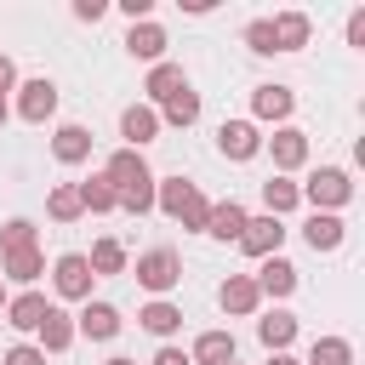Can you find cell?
Wrapping results in <instances>:
<instances>
[{"mask_svg":"<svg viewBox=\"0 0 365 365\" xmlns=\"http://www.w3.org/2000/svg\"><path fill=\"white\" fill-rule=\"evenodd\" d=\"M103 182L114 188V200H120L131 217L154 211V177H148V165H143V154H137V148H120V154H108V171H103Z\"/></svg>","mask_w":365,"mask_h":365,"instance_id":"6da1fadb","label":"cell"},{"mask_svg":"<svg viewBox=\"0 0 365 365\" xmlns=\"http://www.w3.org/2000/svg\"><path fill=\"white\" fill-rule=\"evenodd\" d=\"M160 211L165 217H177L182 228H205V211H211V200L194 188V182H182V177H171V182H160Z\"/></svg>","mask_w":365,"mask_h":365,"instance_id":"7a4b0ae2","label":"cell"},{"mask_svg":"<svg viewBox=\"0 0 365 365\" xmlns=\"http://www.w3.org/2000/svg\"><path fill=\"white\" fill-rule=\"evenodd\" d=\"M302 200H314V205H348V194H354V182H348V171H336V165H325V171H314L302 188H297Z\"/></svg>","mask_w":365,"mask_h":365,"instance_id":"3957f363","label":"cell"},{"mask_svg":"<svg viewBox=\"0 0 365 365\" xmlns=\"http://www.w3.org/2000/svg\"><path fill=\"white\" fill-rule=\"evenodd\" d=\"M137 279H143L148 291H171V285L182 279V257L165 251V245H160V251H143V257H137Z\"/></svg>","mask_w":365,"mask_h":365,"instance_id":"277c9868","label":"cell"},{"mask_svg":"<svg viewBox=\"0 0 365 365\" xmlns=\"http://www.w3.org/2000/svg\"><path fill=\"white\" fill-rule=\"evenodd\" d=\"M57 297H68V302H91V262L80 257V251H68V257H57Z\"/></svg>","mask_w":365,"mask_h":365,"instance_id":"5b68a950","label":"cell"},{"mask_svg":"<svg viewBox=\"0 0 365 365\" xmlns=\"http://www.w3.org/2000/svg\"><path fill=\"white\" fill-rule=\"evenodd\" d=\"M279 240H285L279 217H245V234H240V245H245L251 257H279Z\"/></svg>","mask_w":365,"mask_h":365,"instance_id":"8992f818","label":"cell"},{"mask_svg":"<svg viewBox=\"0 0 365 365\" xmlns=\"http://www.w3.org/2000/svg\"><path fill=\"white\" fill-rule=\"evenodd\" d=\"M217 148H222L228 160H251V154L262 148V137H257V125H251V120H222V131H217Z\"/></svg>","mask_w":365,"mask_h":365,"instance_id":"52a82bcc","label":"cell"},{"mask_svg":"<svg viewBox=\"0 0 365 365\" xmlns=\"http://www.w3.org/2000/svg\"><path fill=\"white\" fill-rule=\"evenodd\" d=\"M51 108H57V86H51V80H29L23 97H17V114H23L29 125H40V120H51Z\"/></svg>","mask_w":365,"mask_h":365,"instance_id":"ba28073f","label":"cell"},{"mask_svg":"<svg viewBox=\"0 0 365 365\" xmlns=\"http://www.w3.org/2000/svg\"><path fill=\"white\" fill-rule=\"evenodd\" d=\"M205 234H211V240H240V234H245V205H240V200L211 205V211H205Z\"/></svg>","mask_w":365,"mask_h":365,"instance_id":"9c48e42d","label":"cell"},{"mask_svg":"<svg viewBox=\"0 0 365 365\" xmlns=\"http://www.w3.org/2000/svg\"><path fill=\"white\" fill-rule=\"evenodd\" d=\"M268 148H274V165H279V171H297V165L308 160V137H302L297 125L274 131V143H268Z\"/></svg>","mask_w":365,"mask_h":365,"instance_id":"30bf717a","label":"cell"},{"mask_svg":"<svg viewBox=\"0 0 365 365\" xmlns=\"http://www.w3.org/2000/svg\"><path fill=\"white\" fill-rule=\"evenodd\" d=\"M257 291H268V297H291V291H297V268H291L285 257H262Z\"/></svg>","mask_w":365,"mask_h":365,"instance_id":"8fae6325","label":"cell"},{"mask_svg":"<svg viewBox=\"0 0 365 365\" xmlns=\"http://www.w3.org/2000/svg\"><path fill=\"white\" fill-rule=\"evenodd\" d=\"M217 302H222L228 314H251V308L262 302V291H257V279H245V274H228V285L217 291Z\"/></svg>","mask_w":365,"mask_h":365,"instance_id":"7c38bea8","label":"cell"},{"mask_svg":"<svg viewBox=\"0 0 365 365\" xmlns=\"http://www.w3.org/2000/svg\"><path fill=\"white\" fill-rule=\"evenodd\" d=\"M34 331H40V354H63V348L74 342V325H68L63 308H46V319H40Z\"/></svg>","mask_w":365,"mask_h":365,"instance_id":"4fadbf2b","label":"cell"},{"mask_svg":"<svg viewBox=\"0 0 365 365\" xmlns=\"http://www.w3.org/2000/svg\"><path fill=\"white\" fill-rule=\"evenodd\" d=\"M120 131L131 137V148H143V143H154V131H160V114H154V108H143V103H131V108L120 114Z\"/></svg>","mask_w":365,"mask_h":365,"instance_id":"5bb4252c","label":"cell"},{"mask_svg":"<svg viewBox=\"0 0 365 365\" xmlns=\"http://www.w3.org/2000/svg\"><path fill=\"white\" fill-rule=\"evenodd\" d=\"M302 240H308L314 251H336V245H342V217L314 211V217H308V228H302Z\"/></svg>","mask_w":365,"mask_h":365,"instance_id":"9a60e30c","label":"cell"},{"mask_svg":"<svg viewBox=\"0 0 365 365\" xmlns=\"http://www.w3.org/2000/svg\"><path fill=\"white\" fill-rule=\"evenodd\" d=\"M80 331H86L91 342H108V336L120 331V314H114L108 302H86V308H80Z\"/></svg>","mask_w":365,"mask_h":365,"instance_id":"2e32d148","label":"cell"},{"mask_svg":"<svg viewBox=\"0 0 365 365\" xmlns=\"http://www.w3.org/2000/svg\"><path fill=\"white\" fill-rule=\"evenodd\" d=\"M188 359H194V365H234V336H228V331H205Z\"/></svg>","mask_w":365,"mask_h":365,"instance_id":"e0dca14e","label":"cell"},{"mask_svg":"<svg viewBox=\"0 0 365 365\" xmlns=\"http://www.w3.org/2000/svg\"><path fill=\"white\" fill-rule=\"evenodd\" d=\"M268 29H274V46H279V51H297V46H308V17H302V11H279Z\"/></svg>","mask_w":365,"mask_h":365,"instance_id":"ac0fdd59","label":"cell"},{"mask_svg":"<svg viewBox=\"0 0 365 365\" xmlns=\"http://www.w3.org/2000/svg\"><path fill=\"white\" fill-rule=\"evenodd\" d=\"M51 154H57L63 165H80V160L91 154V137H86V125H63V131L51 137Z\"/></svg>","mask_w":365,"mask_h":365,"instance_id":"d6986e66","label":"cell"},{"mask_svg":"<svg viewBox=\"0 0 365 365\" xmlns=\"http://www.w3.org/2000/svg\"><path fill=\"white\" fill-rule=\"evenodd\" d=\"M46 308H51V302H46V297H40V291H23V297H17V302H6V319H11V325H17V331H34V325H40V319H46Z\"/></svg>","mask_w":365,"mask_h":365,"instance_id":"ffe728a7","label":"cell"},{"mask_svg":"<svg viewBox=\"0 0 365 365\" xmlns=\"http://www.w3.org/2000/svg\"><path fill=\"white\" fill-rule=\"evenodd\" d=\"M125 51L154 63V57L165 51V29H154V23H131V34H125Z\"/></svg>","mask_w":365,"mask_h":365,"instance_id":"44dd1931","label":"cell"},{"mask_svg":"<svg viewBox=\"0 0 365 365\" xmlns=\"http://www.w3.org/2000/svg\"><path fill=\"white\" fill-rule=\"evenodd\" d=\"M177 91H188L182 68H177V63H154V74H148V97H154V103H171Z\"/></svg>","mask_w":365,"mask_h":365,"instance_id":"7402d4cb","label":"cell"},{"mask_svg":"<svg viewBox=\"0 0 365 365\" xmlns=\"http://www.w3.org/2000/svg\"><path fill=\"white\" fill-rule=\"evenodd\" d=\"M291 103H297V97H291V86H257V97H251V108H257L262 120H285V114H291Z\"/></svg>","mask_w":365,"mask_h":365,"instance_id":"603a6c76","label":"cell"},{"mask_svg":"<svg viewBox=\"0 0 365 365\" xmlns=\"http://www.w3.org/2000/svg\"><path fill=\"white\" fill-rule=\"evenodd\" d=\"M257 336H262V342H268V348H274V354H285V342H291V336H297V319H291V314H285V308H274V314H268V319H257Z\"/></svg>","mask_w":365,"mask_h":365,"instance_id":"cb8c5ba5","label":"cell"},{"mask_svg":"<svg viewBox=\"0 0 365 365\" xmlns=\"http://www.w3.org/2000/svg\"><path fill=\"white\" fill-rule=\"evenodd\" d=\"M297 200H302L297 182H285V177H268V182H262V205H268V217H285Z\"/></svg>","mask_w":365,"mask_h":365,"instance_id":"d4e9b609","label":"cell"},{"mask_svg":"<svg viewBox=\"0 0 365 365\" xmlns=\"http://www.w3.org/2000/svg\"><path fill=\"white\" fill-rule=\"evenodd\" d=\"M137 319H143V331H154V336H171V331L182 325V314H177L171 302H148V308H143Z\"/></svg>","mask_w":365,"mask_h":365,"instance_id":"484cf974","label":"cell"},{"mask_svg":"<svg viewBox=\"0 0 365 365\" xmlns=\"http://www.w3.org/2000/svg\"><path fill=\"white\" fill-rule=\"evenodd\" d=\"M308 365H354V348H348L342 336H319V342L308 348Z\"/></svg>","mask_w":365,"mask_h":365,"instance_id":"4316f807","label":"cell"},{"mask_svg":"<svg viewBox=\"0 0 365 365\" xmlns=\"http://www.w3.org/2000/svg\"><path fill=\"white\" fill-rule=\"evenodd\" d=\"M74 194H80V211H114V205H120V200H114V188H108L103 177H91V182H80Z\"/></svg>","mask_w":365,"mask_h":365,"instance_id":"83f0119b","label":"cell"},{"mask_svg":"<svg viewBox=\"0 0 365 365\" xmlns=\"http://www.w3.org/2000/svg\"><path fill=\"white\" fill-rule=\"evenodd\" d=\"M86 262H91V279H97V274H120V268H125V251H120L114 240H97Z\"/></svg>","mask_w":365,"mask_h":365,"instance_id":"f1b7e54d","label":"cell"},{"mask_svg":"<svg viewBox=\"0 0 365 365\" xmlns=\"http://www.w3.org/2000/svg\"><path fill=\"white\" fill-rule=\"evenodd\" d=\"M40 268H46V257H40L34 245H29V251H6V274H11V279L29 285V279H40Z\"/></svg>","mask_w":365,"mask_h":365,"instance_id":"f546056e","label":"cell"},{"mask_svg":"<svg viewBox=\"0 0 365 365\" xmlns=\"http://www.w3.org/2000/svg\"><path fill=\"white\" fill-rule=\"evenodd\" d=\"M165 120H171V125H194V120H200V97H194V91H177V97L165 103Z\"/></svg>","mask_w":365,"mask_h":365,"instance_id":"4dcf8cb0","label":"cell"},{"mask_svg":"<svg viewBox=\"0 0 365 365\" xmlns=\"http://www.w3.org/2000/svg\"><path fill=\"white\" fill-rule=\"evenodd\" d=\"M29 245H34V222L11 217V222L0 228V251H29Z\"/></svg>","mask_w":365,"mask_h":365,"instance_id":"1f68e13d","label":"cell"},{"mask_svg":"<svg viewBox=\"0 0 365 365\" xmlns=\"http://www.w3.org/2000/svg\"><path fill=\"white\" fill-rule=\"evenodd\" d=\"M46 205H51V217H57V222H74V217H80V194H74V188H51V200H46Z\"/></svg>","mask_w":365,"mask_h":365,"instance_id":"d6a6232c","label":"cell"},{"mask_svg":"<svg viewBox=\"0 0 365 365\" xmlns=\"http://www.w3.org/2000/svg\"><path fill=\"white\" fill-rule=\"evenodd\" d=\"M245 46H251V51H262V57H268V51H279V46H274V29H268V23H251V29H245Z\"/></svg>","mask_w":365,"mask_h":365,"instance_id":"836d02e7","label":"cell"},{"mask_svg":"<svg viewBox=\"0 0 365 365\" xmlns=\"http://www.w3.org/2000/svg\"><path fill=\"white\" fill-rule=\"evenodd\" d=\"M6 365H46V354L34 342H17V348H6Z\"/></svg>","mask_w":365,"mask_h":365,"instance_id":"e575fe53","label":"cell"},{"mask_svg":"<svg viewBox=\"0 0 365 365\" xmlns=\"http://www.w3.org/2000/svg\"><path fill=\"white\" fill-rule=\"evenodd\" d=\"M120 11H125L131 23H148V11H154V0H120Z\"/></svg>","mask_w":365,"mask_h":365,"instance_id":"d590c367","label":"cell"},{"mask_svg":"<svg viewBox=\"0 0 365 365\" xmlns=\"http://www.w3.org/2000/svg\"><path fill=\"white\" fill-rule=\"evenodd\" d=\"M74 17H86V23H97V17H103V0H74Z\"/></svg>","mask_w":365,"mask_h":365,"instance_id":"8d00e7d4","label":"cell"},{"mask_svg":"<svg viewBox=\"0 0 365 365\" xmlns=\"http://www.w3.org/2000/svg\"><path fill=\"white\" fill-rule=\"evenodd\" d=\"M154 365H194V359H188L182 348H160V354H154Z\"/></svg>","mask_w":365,"mask_h":365,"instance_id":"74e56055","label":"cell"},{"mask_svg":"<svg viewBox=\"0 0 365 365\" xmlns=\"http://www.w3.org/2000/svg\"><path fill=\"white\" fill-rule=\"evenodd\" d=\"M348 40H354V46H365V11H354V17H348Z\"/></svg>","mask_w":365,"mask_h":365,"instance_id":"f35d334b","label":"cell"},{"mask_svg":"<svg viewBox=\"0 0 365 365\" xmlns=\"http://www.w3.org/2000/svg\"><path fill=\"white\" fill-rule=\"evenodd\" d=\"M11 80H17V68H11V57H0V97L11 91Z\"/></svg>","mask_w":365,"mask_h":365,"instance_id":"ab89813d","label":"cell"},{"mask_svg":"<svg viewBox=\"0 0 365 365\" xmlns=\"http://www.w3.org/2000/svg\"><path fill=\"white\" fill-rule=\"evenodd\" d=\"M268 365H297V359H291V354H274V359H268Z\"/></svg>","mask_w":365,"mask_h":365,"instance_id":"60d3db41","label":"cell"},{"mask_svg":"<svg viewBox=\"0 0 365 365\" xmlns=\"http://www.w3.org/2000/svg\"><path fill=\"white\" fill-rule=\"evenodd\" d=\"M0 125H6V97H0Z\"/></svg>","mask_w":365,"mask_h":365,"instance_id":"b9f144b4","label":"cell"},{"mask_svg":"<svg viewBox=\"0 0 365 365\" xmlns=\"http://www.w3.org/2000/svg\"><path fill=\"white\" fill-rule=\"evenodd\" d=\"M108 365H131V359H108Z\"/></svg>","mask_w":365,"mask_h":365,"instance_id":"7bdbcfd3","label":"cell"},{"mask_svg":"<svg viewBox=\"0 0 365 365\" xmlns=\"http://www.w3.org/2000/svg\"><path fill=\"white\" fill-rule=\"evenodd\" d=\"M0 308H6V291H0Z\"/></svg>","mask_w":365,"mask_h":365,"instance_id":"ee69618b","label":"cell"}]
</instances>
